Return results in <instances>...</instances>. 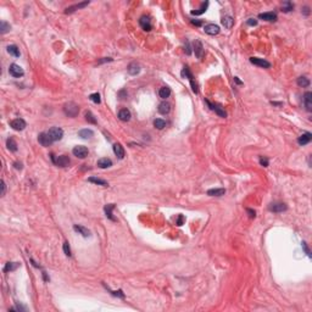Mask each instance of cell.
<instances>
[{
	"label": "cell",
	"mask_w": 312,
	"mask_h": 312,
	"mask_svg": "<svg viewBox=\"0 0 312 312\" xmlns=\"http://www.w3.org/2000/svg\"><path fill=\"white\" fill-rule=\"evenodd\" d=\"M64 112L65 115L68 116V117H77L78 113H79V106H78L76 102L73 101H70V102H66L64 105Z\"/></svg>",
	"instance_id": "1"
},
{
	"label": "cell",
	"mask_w": 312,
	"mask_h": 312,
	"mask_svg": "<svg viewBox=\"0 0 312 312\" xmlns=\"http://www.w3.org/2000/svg\"><path fill=\"white\" fill-rule=\"evenodd\" d=\"M46 133L49 134L50 139H51L54 143L57 142V140H61L62 137H64V131H62L60 127H53V128H50Z\"/></svg>",
	"instance_id": "2"
},
{
	"label": "cell",
	"mask_w": 312,
	"mask_h": 312,
	"mask_svg": "<svg viewBox=\"0 0 312 312\" xmlns=\"http://www.w3.org/2000/svg\"><path fill=\"white\" fill-rule=\"evenodd\" d=\"M51 160H53V162L55 164L56 166H59V167H67L68 165H70V157L67 155H60L55 157V155H53L51 154Z\"/></svg>",
	"instance_id": "3"
},
{
	"label": "cell",
	"mask_w": 312,
	"mask_h": 312,
	"mask_svg": "<svg viewBox=\"0 0 312 312\" xmlns=\"http://www.w3.org/2000/svg\"><path fill=\"white\" fill-rule=\"evenodd\" d=\"M268 210L271 212H276V213H279V212H284L288 210V206L287 204L284 202H280V201H274L272 204L268 205Z\"/></svg>",
	"instance_id": "4"
},
{
	"label": "cell",
	"mask_w": 312,
	"mask_h": 312,
	"mask_svg": "<svg viewBox=\"0 0 312 312\" xmlns=\"http://www.w3.org/2000/svg\"><path fill=\"white\" fill-rule=\"evenodd\" d=\"M72 154L78 157V159H86L88 154H89V151H88V149L86 148V146H83V145H77V146H75L73 148V150H72Z\"/></svg>",
	"instance_id": "5"
},
{
	"label": "cell",
	"mask_w": 312,
	"mask_h": 312,
	"mask_svg": "<svg viewBox=\"0 0 312 312\" xmlns=\"http://www.w3.org/2000/svg\"><path fill=\"white\" fill-rule=\"evenodd\" d=\"M9 73L11 75L12 77L20 78L24 75V71L22 70V67L21 66H18V65H16V64H12L11 66H10V68H9Z\"/></svg>",
	"instance_id": "6"
},
{
	"label": "cell",
	"mask_w": 312,
	"mask_h": 312,
	"mask_svg": "<svg viewBox=\"0 0 312 312\" xmlns=\"http://www.w3.org/2000/svg\"><path fill=\"white\" fill-rule=\"evenodd\" d=\"M10 126H11L12 129H15V131H23L27 124H26V121L23 118H15V120H12L11 122H10Z\"/></svg>",
	"instance_id": "7"
},
{
	"label": "cell",
	"mask_w": 312,
	"mask_h": 312,
	"mask_svg": "<svg viewBox=\"0 0 312 312\" xmlns=\"http://www.w3.org/2000/svg\"><path fill=\"white\" fill-rule=\"evenodd\" d=\"M38 142H39V144L42 145V146H50V145L54 143L50 139L49 134L46 133V132H43V133H40L38 135Z\"/></svg>",
	"instance_id": "8"
},
{
	"label": "cell",
	"mask_w": 312,
	"mask_h": 312,
	"mask_svg": "<svg viewBox=\"0 0 312 312\" xmlns=\"http://www.w3.org/2000/svg\"><path fill=\"white\" fill-rule=\"evenodd\" d=\"M139 24H140V27L146 31V32H149V31H151V20H150V17L149 16H142L140 18H139Z\"/></svg>",
	"instance_id": "9"
},
{
	"label": "cell",
	"mask_w": 312,
	"mask_h": 312,
	"mask_svg": "<svg viewBox=\"0 0 312 312\" xmlns=\"http://www.w3.org/2000/svg\"><path fill=\"white\" fill-rule=\"evenodd\" d=\"M204 31L209 35H217L220 33V27L217 24H215V23H209V24H206L204 27Z\"/></svg>",
	"instance_id": "10"
},
{
	"label": "cell",
	"mask_w": 312,
	"mask_h": 312,
	"mask_svg": "<svg viewBox=\"0 0 312 312\" xmlns=\"http://www.w3.org/2000/svg\"><path fill=\"white\" fill-rule=\"evenodd\" d=\"M250 62L255 66L258 67H263V68H269L271 67V64L266 61L265 59H258V57H250Z\"/></svg>",
	"instance_id": "11"
},
{
	"label": "cell",
	"mask_w": 312,
	"mask_h": 312,
	"mask_svg": "<svg viewBox=\"0 0 312 312\" xmlns=\"http://www.w3.org/2000/svg\"><path fill=\"white\" fill-rule=\"evenodd\" d=\"M193 49H194L195 56L198 59H201L202 55H204V45H202V43H201L200 40H195L193 43Z\"/></svg>",
	"instance_id": "12"
},
{
	"label": "cell",
	"mask_w": 312,
	"mask_h": 312,
	"mask_svg": "<svg viewBox=\"0 0 312 312\" xmlns=\"http://www.w3.org/2000/svg\"><path fill=\"white\" fill-rule=\"evenodd\" d=\"M88 5H89V1H83V3H79V4H76V5H72V6L67 8L65 10V13H72V12L77 11L79 9H83V8L88 6Z\"/></svg>",
	"instance_id": "13"
},
{
	"label": "cell",
	"mask_w": 312,
	"mask_h": 312,
	"mask_svg": "<svg viewBox=\"0 0 312 312\" xmlns=\"http://www.w3.org/2000/svg\"><path fill=\"white\" fill-rule=\"evenodd\" d=\"M304 104L307 111H312V93L311 91H306L304 94Z\"/></svg>",
	"instance_id": "14"
},
{
	"label": "cell",
	"mask_w": 312,
	"mask_h": 312,
	"mask_svg": "<svg viewBox=\"0 0 312 312\" xmlns=\"http://www.w3.org/2000/svg\"><path fill=\"white\" fill-rule=\"evenodd\" d=\"M258 18L261 20H265V21H268V22H274L277 20V15L274 12H263V13H260L258 15Z\"/></svg>",
	"instance_id": "15"
},
{
	"label": "cell",
	"mask_w": 312,
	"mask_h": 312,
	"mask_svg": "<svg viewBox=\"0 0 312 312\" xmlns=\"http://www.w3.org/2000/svg\"><path fill=\"white\" fill-rule=\"evenodd\" d=\"M131 117H132V115H131V111L128 109H121L118 111V118L123 122H128L131 120Z\"/></svg>",
	"instance_id": "16"
},
{
	"label": "cell",
	"mask_w": 312,
	"mask_h": 312,
	"mask_svg": "<svg viewBox=\"0 0 312 312\" xmlns=\"http://www.w3.org/2000/svg\"><path fill=\"white\" fill-rule=\"evenodd\" d=\"M73 229H75L78 234L83 235L84 238H88V237H90L89 229H88V228H86V227H83V226H81V224H75V226H73Z\"/></svg>",
	"instance_id": "17"
},
{
	"label": "cell",
	"mask_w": 312,
	"mask_h": 312,
	"mask_svg": "<svg viewBox=\"0 0 312 312\" xmlns=\"http://www.w3.org/2000/svg\"><path fill=\"white\" fill-rule=\"evenodd\" d=\"M311 139H312V134L310 132H306V133L301 134L300 137L298 138V143L300 145H306L311 142Z\"/></svg>",
	"instance_id": "18"
},
{
	"label": "cell",
	"mask_w": 312,
	"mask_h": 312,
	"mask_svg": "<svg viewBox=\"0 0 312 312\" xmlns=\"http://www.w3.org/2000/svg\"><path fill=\"white\" fill-rule=\"evenodd\" d=\"M127 71H128L129 75L137 76V75L140 72V66H139L137 62H131V64L128 65V67H127Z\"/></svg>",
	"instance_id": "19"
},
{
	"label": "cell",
	"mask_w": 312,
	"mask_h": 312,
	"mask_svg": "<svg viewBox=\"0 0 312 312\" xmlns=\"http://www.w3.org/2000/svg\"><path fill=\"white\" fill-rule=\"evenodd\" d=\"M113 153H115V155L117 156L120 160H122L123 157H124V149H123V146L120 143L113 144Z\"/></svg>",
	"instance_id": "20"
},
{
	"label": "cell",
	"mask_w": 312,
	"mask_h": 312,
	"mask_svg": "<svg viewBox=\"0 0 312 312\" xmlns=\"http://www.w3.org/2000/svg\"><path fill=\"white\" fill-rule=\"evenodd\" d=\"M159 112L161 113V115H167L168 112L171 111V105L168 104L167 101H162L160 105H159Z\"/></svg>",
	"instance_id": "21"
},
{
	"label": "cell",
	"mask_w": 312,
	"mask_h": 312,
	"mask_svg": "<svg viewBox=\"0 0 312 312\" xmlns=\"http://www.w3.org/2000/svg\"><path fill=\"white\" fill-rule=\"evenodd\" d=\"M98 167L100 168H109L112 166V161L110 159H107V157H102L100 160H98Z\"/></svg>",
	"instance_id": "22"
},
{
	"label": "cell",
	"mask_w": 312,
	"mask_h": 312,
	"mask_svg": "<svg viewBox=\"0 0 312 312\" xmlns=\"http://www.w3.org/2000/svg\"><path fill=\"white\" fill-rule=\"evenodd\" d=\"M115 209V205L113 204H107L105 207H104V210H105V213H106V217L109 218V220H111V221H117L115 217H113V215H112V210Z\"/></svg>",
	"instance_id": "23"
},
{
	"label": "cell",
	"mask_w": 312,
	"mask_h": 312,
	"mask_svg": "<svg viewBox=\"0 0 312 312\" xmlns=\"http://www.w3.org/2000/svg\"><path fill=\"white\" fill-rule=\"evenodd\" d=\"M78 135H79L82 139H90V138L94 135V132H93L91 129L86 128V129H81V131L78 132Z\"/></svg>",
	"instance_id": "24"
},
{
	"label": "cell",
	"mask_w": 312,
	"mask_h": 312,
	"mask_svg": "<svg viewBox=\"0 0 312 312\" xmlns=\"http://www.w3.org/2000/svg\"><path fill=\"white\" fill-rule=\"evenodd\" d=\"M224 194H226V189H223V188H216V189L207 190V195H210V196H222Z\"/></svg>",
	"instance_id": "25"
},
{
	"label": "cell",
	"mask_w": 312,
	"mask_h": 312,
	"mask_svg": "<svg viewBox=\"0 0 312 312\" xmlns=\"http://www.w3.org/2000/svg\"><path fill=\"white\" fill-rule=\"evenodd\" d=\"M88 182L94 183V184H96V185H101V187H107V185H109V183H107L105 179L96 178V177H90V178H88Z\"/></svg>",
	"instance_id": "26"
},
{
	"label": "cell",
	"mask_w": 312,
	"mask_h": 312,
	"mask_svg": "<svg viewBox=\"0 0 312 312\" xmlns=\"http://www.w3.org/2000/svg\"><path fill=\"white\" fill-rule=\"evenodd\" d=\"M6 146H8V149L12 151V153H16L17 151V143L15 142V139L13 138H9L8 140H6Z\"/></svg>",
	"instance_id": "27"
},
{
	"label": "cell",
	"mask_w": 312,
	"mask_h": 312,
	"mask_svg": "<svg viewBox=\"0 0 312 312\" xmlns=\"http://www.w3.org/2000/svg\"><path fill=\"white\" fill-rule=\"evenodd\" d=\"M207 8H209V1H205V3H202L200 6V9L199 10H194V11H191V15H195V16H199V15H202L204 12L207 10Z\"/></svg>",
	"instance_id": "28"
},
{
	"label": "cell",
	"mask_w": 312,
	"mask_h": 312,
	"mask_svg": "<svg viewBox=\"0 0 312 312\" xmlns=\"http://www.w3.org/2000/svg\"><path fill=\"white\" fill-rule=\"evenodd\" d=\"M159 95H160L161 99H167L168 96L171 95V89L168 87H162L159 90Z\"/></svg>",
	"instance_id": "29"
},
{
	"label": "cell",
	"mask_w": 312,
	"mask_h": 312,
	"mask_svg": "<svg viewBox=\"0 0 312 312\" xmlns=\"http://www.w3.org/2000/svg\"><path fill=\"white\" fill-rule=\"evenodd\" d=\"M8 53H9L10 55L15 56V57H18V56L21 55V54H20V49H18L16 45H9V46H8Z\"/></svg>",
	"instance_id": "30"
},
{
	"label": "cell",
	"mask_w": 312,
	"mask_h": 312,
	"mask_svg": "<svg viewBox=\"0 0 312 312\" xmlns=\"http://www.w3.org/2000/svg\"><path fill=\"white\" fill-rule=\"evenodd\" d=\"M233 23H234V20L231 17V16H224L222 18V24L226 27V28H232V26H233Z\"/></svg>",
	"instance_id": "31"
},
{
	"label": "cell",
	"mask_w": 312,
	"mask_h": 312,
	"mask_svg": "<svg viewBox=\"0 0 312 312\" xmlns=\"http://www.w3.org/2000/svg\"><path fill=\"white\" fill-rule=\"evenodd\" d=\"M296 83H298V86H299V87H302V88H306V87H309V86H310V81H309V78L302 77V76L298 78Z\"/></svg>",
	"instance_id": "32"
},
{
	"label": "cell",
	"mask_w": 312,
	"mask_h": 312,
	"mask_svg": "<svg viewBox=\"0 0 312 312\" xmlns=\"http://www.w3.org/2000/svg\"><path fill=\"white\" fill-rule=\"evenodd\" d=\"M213 111L216 112L220 117H222V118H226L227 117V112L224 111V109H223L222 106H220V105H216L215 104V107H213Z\"/></svg>",
	"instance_id": "33"
},
{
	"label": "cell",
	"mask_w": 312,
	"mask_h": 312,
	"mask_svg": "<svg viewBox=\"0 0 312 312\" xmlns=\"http://www.w3.org/2000/svg\"><path fill=\"white\" fill-rule=\"evenodd\" d=\"M154 127L157 129H164L166 127V121H164L162 118H156L154 121Z\"/></svg>",
	"instance_id": "34"
},
{
	"label": "cell",
	"mask_w": 312,
	"mask_h": 312,
	"mask_svg": "<svg viewBox=\"0 0 312 312\" xmlns=\"http://www.w3.org/2000/svg\"><path fill=\"white\" fill-rule=\"evenodd\" d=\"M293 10H294V4L290 3V1H285L284 5H283V8H282V11L290 12V11H293Z\"/></svg>",
	"instance_id": "35"
},
{
	"label": "cell",
	"mask_w": 312,
	"mask_h": 312,
	"mask_svg": "<svg viewBox=\"0 0 312 312\" xmlns=\"http://www.w3.org/2000/svg\"><path fill=\"white\" fill-rule=\"evenodd\" d=\"M20 266V263H16V262H8L6 266L4 268L5 272H9V271H15L16 268Z\"/></svg>",
	"instance_id": "36"
},
{
	"label": "cell",
	"mask_w": 312,
	"mask_h": 312,
	"mask_svg": "<svg viewBox=\"0 0 312 312\" xmlns=\"http://www.w3.org/2000/svg\"><path fill=\"white\" fill-rule=\"evenodd\" d=\"M89 99L94 104H100L101 102V99H100V94L99 93H93V94H90L89 95Z\"/></svg>",
	"instance_id": "37"
},
{
	"label": "cell",
	"mask_w": 312,
	"mask_h": 312,
	"mask_svg": "<svg viewBox=\"0 0 312 312\" xmlns=\"http://www.w3.org/2000/svg\"><path fill=\"white\" fill-rule=\"evenodd\" d=\"M10 28H11V26H10L9 23H6L5 21H3V22L0 23V32H1L3 34L6 33V32H8V31H9Z\"/></svg>",
	"instance_id": "38"
},
{
	"label": "cell",
	"mask_w": 312,
	"mask_h": 312,
	"mask_svg": "<svg viewBox=\"0 0 312 312\" xmlns=\"http://www.w3.org/2000/svg\"><path fill=\"white\" fill-rule=\"evenodd\" d=\"M86 120L88 121L89 123H93V124H96V118L94 117V115L91 113L90 111L86 112Z\"/></svg>",
	"instance_id": "39"
},
{
	"label": "cell",
	"mask_w": 312,
	"mask_h": 312,
	"mask_svg": "<svg viewBox=\"0 0 312 312\" xmlns=\"http://www.w3.org/2000/svg\"><path fill=\"white\" fill-rule=\"evenodd\" d=\"M64 252L66 256H71V249H70V245H68V242H65L64 243Z\"/></svg>",
	"instance_id": "40"
},
{
	"label": "cell",
	"mask_w": 312,
	"mask_h": 312,
	"mask_svg": "<svg viewBox=\"0 0 312 312\" xmlns=\"http://www.w3.org/2000/svg\"><path fill=\"white\" fill-rule=\"evenodd\" d=\"M268 164H269V161H268L267 157H265V156H261V157H260V165H261V166L268 167Z\"/></svg>",
	"instance_id": "41"
},
{
	"label": "cell",
	"mask_w": 312,
	"mask_h": 312,
	"mask_svg": "<svg viewBox=\"0 0 312 312\" xmlns=\"http://www.w3.org/2000/svg\"><path fill=\"white\" fill-rule=\"evenodd\" d=\"M106 289L109 290V291L111 293L113 296H118V298H121V299H123V298H124V294L122 293V290H118V291H111V290L109 289V288H106Z\"/></svg>",
	"instance_id": "42"
},
{
	"label": "cell",
	"mask_w": 312,
	"mask_h": 312,
	"mask_svg": "<svg viewBox=\"0 0 312 312\" xmlns=\"http://www.w3.org/2000/svg\"><path fill=\"white\" fill-rule=\"evenodd\" d=\"M190 82V86H191V89H193V91L195 93V94H198L199 93V89H198V84L194 82V79H190L189 81Z\"/></svg>",
	"instance_id": "43"
},
{
	"label": "cell",
	"mask_w": 312,
	"mask_h": 312,
	"mask_svg": "<svg viewBox=\"0 0 312 312\" xmlns=\"http://www.w3.org/2000/svg\"><path fill=\"white\" fill-rule=\"evenodd\" d=\"M185 54L187 55H190L191 54V46H190V44H189V42H185Z\"/></svg>",
	"instance_id": "44"
},
{
	"label": "cell",
	"mask_w": 312,
	"mask_h": 312,
	"mask_svg": "<svg viewBox=\"0 0 312 312\" xmlns=\"http://www.w3.org/2000/svg\"><path fill=\"white\" fill-rule=\"evenodd\" d=\"M302 247H304L305 252L307 254V256L311 257V252H310V250H309V247H307V245H306V243H305V242H302Z\"/></svg>",
	"instance_id": "45"
},
{
	"label": "cell",
	"mask_w": 312,
	"mask_h": 312,
	"mask_svg": "<svg viewBox=\"0 0 312 312\" xmlns=\"http://www.w3.org/2000/svg\"><path fill=\"white\" fill-rule=\"evenodd\" d=\"M246 23H247L249 26H256V24H257V20H255V18H249Z\"/></svg>",
	"instance_id": "46"
},
{
	"label": "cell",
	"mask_w": 312,
	"mask_h": 312,
	"mask_svg": "<svg viewBox=\"0 0 312 312\" xmlns=\"http://www.w3.org/2000/svg\"><path fill=\"white\" fill-rule=\"evenodd\" d=\"M1 188H3V191H1V195H5V191H6V184H5L4 179L1 180Z\"/></svg>",
	"instance_id": "47"
},
{
	"label": "cell",
	"mask_w": 312,
	"mask_h": 312,
	"mask_svg": "<svg viewBox=\"0 0 312 312\" xmlns=\"http://www.w3.org/2000/svg\"><path fill=\"white\" fill-rule=\"evenodd\" d=\"M302 13L305 15V16H307V15H310V8L309 6H305L304 9H302Z\"/></svg>",
	"instance_id": "48"
},
{
	"label": "cell",
	"mask_w": 312,
	"mask_h": 312,
	"mask_svg": "<svg viewBox=\"0 0 312 312\" xmlns=\"http://www.w3.org/2000/svg\"><path fill=\"white\" fill-rule=\"evenodd\" d=\"M246 211H247V213H249V216H250V217H251V218H252V217H255V216H256V212L254 211V210H251V209H247V210H246Z\"/></svg>",
	"instance_id": "49"
},
{
	"label": "cell",
	"mask_w": 312,
	"mask_h": 312,
	"mask_svg": "<svg viewBox=\"0 0 312 312\" xmlns=\"http://www.w3.org/2000/svg\"><path fill=\"white\" fill-rule=\"evenodd\" d=\"M183 222H184V216H182V215H179V217H178V221H177V224H178V226H182V224H183Z\"/></svg>",
	"instance_id": "50"
},
{
	"label": "cell",
	"mask_w": 312,
	"mask_h": 312,
	"mask_svg": "<svg viewBox=\"0 0 312 312\" xmlns=\"http://www.w3.org/2000/svg\"><path fill=\"white\" fill-rule=\"evenodd\" d=\"M191 23L199 27V26H201V24H202V21H199V20H191Z\"/></svg>",
	"instance_id": "51"
},
{
	"label": "cell",
	"mask_w": 312,
	"mask_h": 312,
	"mask_svg": "<svg viewBox=\"0 0 312 312\" xmlns=\"http://www.w3.org/2000/svg\"><path fill=\"white\" fill-rule=\"evenodd\" d=\"M110 61H112L111 57H104L102 60H100V61H99V64H102V62H110Z\"/></svg>",
	"instance_id": "52"
},
{
	"label": "cell",
	"mask_w": 312,
	"mask_h": 312,
	"mask_svg": "<svg viewBox=\"0 0 312 312\" xmlns=\"http://www.w3.org/2000/svg\"><path fill=\"white\" fill-rule=\"evenodd\" d=\"M13 166H15L16 169H22V164H21V162H15Z\"/></svg>",
	"instance_id": "53"
},
{
	"label": "cell",
	"mask_w": 312,
	"mask_h": 312,
	"mask_svg": "<svg viewBox=\"0 0 312 312\" xmlns=\"http://www.w3.org/2000/svg\"><path fill=\"white\" fill-rule=\"evenodd\" d=\"M234 82H235L237 84H242V81H239V78L238 77H234Z\"/></svg>",
	"instance_id": "54"
},
{
	"label": "cell",
	"mask_w": 312,
	"mask_h": 312,
	"mask_svg": "<svg viewBox=\"0 0 312 312\" xmlns=\"http://www.w3.org/2000/svg\"><path fill=\"white\" fill-rule=\"evenodd\" d=\"M271 104H272V105H276V106H280V105H282V102H274V101H271Z\"/></svg>",
	"instance_id": "55"
}]
</instances>
